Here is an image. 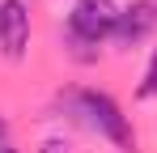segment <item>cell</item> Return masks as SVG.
I'll return each mask as SVG.
<instances>
[{
    "label": "cell",
    "instance_id": "cell-2",
    "mask_svg": "<svg viewBox=\"0 0 157 153\" xmlns=\"http://www.w3.org/2000/svg\"><path fill=\"white\" fill-rule=\"evenodd\" d=\"M119 22V4L115 0H77L72 13H68V30L77 43H102L115 34Z\"/></svg>",
    "mask_w": 157,
    "mask_h": 153
},
{
    "label": "cell",
    "instance_id": "cell-5",
    "mask_svg": "<svg viewBox=\"0 0 157 153\" xmlns=\"http://www.w3.org/2000/svg\"><path fill=\"white\" fill-rule=\"evenodd\" d=\"M136 98H157V47H153V60H149V68H144V81H140V89H136Z\"/></svg>",
    "mask_w": 157,
    "mask_h": 153
},
{
    "label": "cell",
    "instance_id": "cell-3",
    "mask_svg": "<svg viewBox=\"0 0 157 153\" xmlns=\"http://www.w3.org/2000/svg\"><path fill=\"white\" fill-rule=\"evenodd\" d=\"M30 47V9L26 0H4L0 4V51L4 60H21Z\"/></svg>",
    "mask_w": 157,
    "mask_h": 153
},
{
    "label": "cell",
    "instance_id": "cell-6",
    "mask_svg": "<svg viewBox=\"0 0 157 153\" xmlns=\"http://www.w3.org/2000/svg\"><path fill=\"white\" fill-rule=\"evenodd\" d=\"M38 153H68V145H64V140H43Z\"/></svg>",
    "mask_w": 157,
    "mask_h": 153
},
{
    "label": "cell",
    "instance_id": "cell-1",
    "mask_svg": "<svg viewBox=\"0 0 157 153\" xmlns=\"http://www.w3.org/2000/svg\"><path fill=\"white\" fill-rule=\"evenodd\" d=\"M77 106L81 115H85V124L98 128L106 140H115L119 149H136V132H132V124L123 119V111H119V102L110 98V94H102V89H85V94H77Z\"/></svg>",
    "mask_w": 157,
    "mask_h": 153
},
{
    "label": "cell",
    "instance_id": "cell-7",
    "mask_svg": "<svg viewBox=\"0 0 157 153\" xmlns=\"http://www.w3.org/2000/svg\"><path fill=\"white\" fill-rule=\"evenodd\" d=\"M0 153H17V149H13V145H9V140H0Z\"/></svg>",
    "mask_w": 157,
    "mask_h": 153
},
{
    "label": "cell",
    "instance_id": "cell-4",
    "mask_svg": "<svg viewBox=\"0 0 157 153\" xmlns=\"http://www.w3.org/2000/svg\"><path fill=\"white\" fill-rule=\"evenodd\" d=\"M157 26V0H132L128 9H119V22H115V43L119 47H136L140 38H149Z\"/></svg>",
    "mask_w": 157,
    "mask_h": 153
}]
</instances>
